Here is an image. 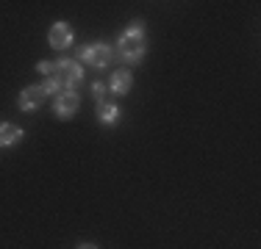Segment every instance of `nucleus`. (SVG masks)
I'll use <instances>...</instances> for the list:
<instances>
[{"mask_svg":"<svg viewBox=\"0 0 261 249\" xmlns=\"http://www.w3.org/2000/svg\"><path fill=\"white\" fill-rule=\"evenodd\" d=\"M84 78L81 75V67L75 64V61H59V64H53V72L47 75V83H45V89H47V95H50L53 89H59V91H72V86L78 83V80Z\"/></svg>","mask_w":261,"mask_h":249,"instance_id":"obj_1","label":"nucleus"},{"mask_svg":"<svg viewBox=\"0 0 261 249\" xmlns=\"http://www.w3.org/2000/svg\"><path fill=\"white\" fill-rule=\"evenodd\" d=\"M117 50H120V55L125 61H139L142 53H145V39H142V22H130L128 34L120 36V45H117Z\"/></svg>","mask_w":261,"mask_h":249,"instance_id":"obj_2","label":"nucleus"},{"mask_svg":"<svg viewBox=\"0 0 261 249\" xmlns=\"http://www.w3.org/2000/svg\"><path fill=\"white\" fill-rule=\"evenodd\" d=\"M114 50L106 47V45H92V47H84L81 50V58L86 61L89 67H109L114 61Z\"/></svg>","mask_w":261,"mask_h":249,"instance_id":"obj_3","label":"nucleus"},{"mask_svg":"<svg viewBox=\"0 0 261 249\" xmlns=\"http://www.w3.org/2000/svg\"><path fill=\"white\" fill-rule=\"evenodd\" d=\"M78 105H81V100H78L75 91H61V95L56 97V103H53V111H56V116L67 119V116H72L78 111Z\"/></svg>","mask_w":261,"mask_h":249,"instance_id":"obj_4","label":"nucleus"},{"mask_svg":"<svg viewBox=\"0 0 261 249\" xmlns=\"http://www.w3.org/2000/svg\"><path fill=\"white\" fill-rule=\"evenodd\" d=\"M45 97H47L45 86H31V89H25L20 95V108L22 111H34V108H39V105L45 103Z\"/></svg>","mask_w":261,"mask_h":249,"instance_id":"obj_5","label":"nucleus"},{"mask_svg":"<svg viewBox=\"0 0 261 249\" xmlns=\"http://www.w3.org/2000/svg\"><path fill=\"white\" fill-rule=\"evenodd\" d=\"M50 45L56 47V50H67L70 47V42H72V30H70V25L67 22H56L53 28H50Z\"/></svg>","mask_w":261,"mask_h":249,"instance_id":"obj_6","label":"nucleus"},{"mask_svg":"<svg viewBox=\"0 0 261 249\" xmlns=\"http://www.w3.org/2000/svg\"><path fill=\"white\" fill-rule=\"evenodd\" d=\"M22 139V130L17 128V124H0V144L3 147H9V144H14V141H20Z\"/></svg>","mask_w":261,"mask_h":249,"instance_id":"obj_7","label":"nucleus"},{"mask_svg":"<svg viewBox=\"0 0 261 249\" xmlns=\"http://www.w3.org/2000/svg\"><path fill=\"white\" fill-rule=\"evenodd\" d=\"M130 89V72H114L111 75V91L114 95H128Z\"/></svg>","mask_w":261,"mask_h":249,"instance_id":"obj_8","label":"nucleus"},{"mask_svg":"<svg viewBox=\"0 0 261 249\" xmlns=\"http://www.w3.org/2000/svg\"><path fill=\"white\" fill-rule=\"evenodd\" d=\"M97 114H100V119L103 122H114L117 119V108H114V105H100V111H97Z\"/></svg>","mask_w":261,"mask_h":249,"instance_id":"obj_9","label":"nucleus"},{"mask_svg":"<svg viewBox=\"0 0 261 249\" xmlns=\"http://www.w3.org/2000/svg\"><path fill=\"white\" fill-rule=\"evenodd\" d=\"M106 91H109V86H106V83H95V97L100 100V103L106 100Z\"/></svg>","mask_w":261,"mask_h":249,"instance_id":"obj_10","label":"nucleus"},{"mask_svg":"<svg viewBox=\"0 0 261 249\" xmlns=\"http://www.w3.org/2000/svg\"><path fill=\"white\" fill-rule=\"evenodd\" d=\"M36 70H39L42 75H50V72H53V64H47V61H42V64L36 67Z\"/></svg>","mask_w":261,"mask_h":249,"instance_id":"obj_11","label":"nucleus"},{"mask_svg":"<svg viewBox=\"0 0 261 249\" xmlns=\"http://www.w3.org/2000/svg\"><path fill=\"white\" fill-rule=\"evenodd\" d=\"M78 249H97V246H92V244H84V246H78Z\"/></svg>","mask_w":261,"mask_h":249,"instance_id":"obj_12","label":"nucleus"}]
</instances>
